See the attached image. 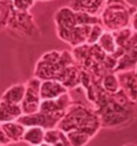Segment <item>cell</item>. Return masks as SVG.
I'll return each mask as SVG.
<instances>
[{
    "label": "cell",
    "mask_w": 137,
    "mask_h": 146,
    "mask_svg": "<svg viewBox=\"0 0 137 146\" xmlns=\"http://www.w3.org/2000/svg\"><path fill=\"white\" fill-rule=\"evenodd\" d=\"M42 2H49V1H54V0H40Z\"/></svg>",
    "instance_id": "obj_27"
},
{
    "label": "cell",
    "mask_w": 137,
    "mask_h": 146,
    "mask_svg": "<svg viewBox=\"0 0 137 146\" xmlns=\"http://www.w3.org/2000/svg\"><path fill=\"white\" fill-rule=\"evenodd\" d=\"M68 88L64 84L56 80H44L41 84L42 100L57 99L64 94H68Z\"/></svg>",
    "instance_id": "obj_11"
},
{
    "label": "cell",
    "mask_w": 137,
    "mask_h": 146,
    "mask_svg": "<svg viewBox=\"0 0 137 146\" xmlns=\"http://www.w3.org/2000/svg\"><path fill=\"white\" fill-rule=\"evenodd\" d=\"M26 94V83H16L12 86L7 88L1 96V100L14 103V104H22Z\"/></svg>",
    "instance_id": "obj_15"
},
{
    "label": "cell",
    "mask_w": 137,
    "mask_h": 146,
    "mask_svg": "<svg viewBox=\"0 0 137 146\" xmlns=\"http://www.w3.org/2000/svg\"><path fill=\"white\" fill-rule=\"evenodd\" d=\"M105 29L102 26V24H96L93 25L90 30V33H89V36H88L87 40V44L89 45H94V44H97V42L100 41L101 36L104 33Z\"/></svg>",
    "instance_id": "obj_21"
},
{
    "label": "cell",
    "mask_w": 137,
    "mask_h": 146,
    "mask_svg": "<svg viewBox=\"0 0 137 146\" xmlns=\"http://www.w3.org/2000/svg\"><path fill=\"white\" fill-rule=\"evenodd\" d=\"M121 89L130 98V100L137 103V75L135 70L118 72Z\"/></svg>",
    "instance_id": "obj_10"
},
{
    "label": "cell",
    "mask_w": 137,
    "mask_h": 146,
    "mask_svg": "<svg viewBox=\"0 0 137 146\" xmlns=\"http://www.w3.org/2000/svg\"><path fill=\"white\" fill-rule=\"evenodd\" d=\"M54 22L56 25V30H60L70 29L79 25H96L101 23V19L100 16L84 12H76L70 5H64L56 11Z\"/></svg>",
    "instance_id": "obj_6"
},
{
    "label": "cell",
    "mask_w": 137,
    "mask_h": 146,
    "mask_svg": "<svg viewBox=\"0 0 137 146\" xmlns=\"http://www.w3.org/2000/svg\"><path fill=\"white\" fill-rule=\"evenodd\" d=\"M101 85L102 88L108 94H117L118 91L121 90L118 74L116 72H109L105 74L101 81Z\"/></svg>",
    "instance_id": "obj_19"
},
{
    "label": "cell",
    "mask_w": 137,
    "mask_h": 146,
    "mask_svg": "<svg viewBox=\"0 0 137 146\" xmlns=\"http://www.w3.org/2000/svg\"><path fill=\"white\" fill-rule=\"evenodd\" d=\"M39 146H53V145L49 144V143H47V142H43L41 145H39Z\"/></svg>",
    "instance_id": "obj_25"
},
{
    "label": "cell",
    "mask_w": 137,
    "mask_h": 146,
    "mask_svg": "<svg viewBox=\"0 0 137 146\" xmlns=\"http://www.w3.org/2000/svg\"><path fill=\"white\" fill-rule=\"evenodd\" d=\"M136 9L126 0H106L105 8L100 14L101 24L105 30L111 32L128 28Z\"/></svg>",
    "instance_id": "obj_4"
},
{
    "label": "cell",
    "mask_w": 137,
    "mask_h": 146,
    "mask_svg": "<svg viewBox=\"0 0 137 146\" xmlns=\"http://www.w3.org/2000/svg\"><path fill=\"white\" fill-rule=\"evenodd\" d=\"M93 25H79L76 27L70 28V29H60L56 30L57 36L61 41L67 43L72 47L87 44V40L90 30Z\"/></svg>",
    "instance_id": "obj_8"
},
{
    "label": "cell",
    "mask_w": 137,
    "mask_h": 146,
    "mask_svg": "<svg viewBox=\"0 0 137 146\" xmlns=\"http://www.w3.org/2000/svg\"><path fill=\"white\" fill-rule=\"evenodd\" d=\"M41 84L42 80L34 75L26 82V94L20 104L24 115L34 114L40 111V106L42 103Z\"/></svg>",
    "instance_id": "obj_7"
},
{
    "label": "cell",
    "mask_w": 137,
    "mask_h": 146,
    "mask_svg": "<svg viewBox=\"0 0 137 146\" xmlns=\"http://www.w3.org/2000/svg\"><path fill=\"white\" fill-rule=\"evenodd\" d=\"M97 45L105 52L106 54L113 55L114 56L118 50V44L116 41L114 32L105 30L104 33L101 36L100 41L97 42Z\"/></svg>",
    "instance_id": "obj_18"
},
{
    "label": "cell",
    "mask_w": 137,
    "mask_h": 146,
    "mask_svg": "<svg viewBox=\"0 0 137 146\" xmlns=\"http://www.w3.org/2000/svg\"><path fill=\"white\" fill-rule=\"evenodd\" d=\"M0 131H2L9 137L12 144H18L20 142H23L26 126H24L18 120L9 121V123H0Z\"/></svg>",
    "instance_id": "obj_13"
},
{
    "label": "cell",
    "mask_w": 137,
    "mask_h": 146,
    "mask_svg": "<svg viewBox=\"0 0 137 146\" xmlns=\"http://www.w3.org/2000/svg\"><path fill=\"white\" fill-rule=\"evenodd\" d=\"M63 117V114H47V113H43L41 111H39L34 114L23 115L18 119V121L26 127L39 126L47 130V129L58 127Z\"/></svg>",
    "instance_id": "obj_9"
},
{
    "label": "cell",
    "mask_w": 137,
    "mask_h": 146,
    "mask_svg": "<svg viewBox=\"0 0 137 146\" xmlns=\"http://www.w3.org/2000/svg\"><path fill=\"white\" fill-rule=\"evenodd\" d=\"M93 108L105 129L130 127L137 118V103L130 100L122 89L117 94H108L101 85Z\"/></svg>",
    "instance_id": "obj_1"
},
{
    "label": "cell",
    "mask_w": 137,
    "mask_h": 146,
    "mask_svg": "<svg viewBox=\"0 0 137 146\" xmlns=\"http://www.w3.org/2000/svg\"><path fill=\"white\" fill-rule=\"evenodd\" d=\"M130 27L132 28L135 32H137V9L131 16V22H130Z\"/></svg>",
    "instance_id": "obj_23"
},
{
    "label": "cell",
    "mask_w": 137,
    "mask_h": 146,
    "mask_svg": "<svg viewBox=\"0 0 137 146\" xmlns=\"http://www.w3.org/2000/svg\"><path fill=\"white\" fill-rule=\"evenodd\" d=\"M3 30L8 33L25 39H38L41 36V31L36 24L34 17L29 11H18L13 9L8 24Z\"/></svg>",
    "instance_id": "obj_5"
},
{
    "label": "cell",
    "mask_w": 137,
    "mask_h": 146,
    "mask_svg": "<svg viewBox=\"0 0 137 146\" xmlns=\"http://www.w3.org/2000/svg\"><path fill=\"white\" fill-rule=\"evenodd\" d=\"M24 115L20 104L9 103L5 101H0V123L16 121Z\"/></svg>",
    "instance_id": "obj_14"
},
{
    "label": "cell",
    "mask_w": 137,
    "mask_h": 146,
    "mask_svg": "<svg viewBox=\"0 0 137 146\" xmlns=\"http://www.w3.org/2000/svg\"><path fill=\"white\" fill-rule=\"evenodd\" d=\"M106 5V0H71L70 7L76 12L100 16Z\"/></svg>",
    "instance_id": "obj_12"
},
{
    "label": "cell",
    "mask_w": 137,
    "mask_h": 146,
    "mask_svg": "<svg viewBox=\"0 0 137 146\" xmlns=\"http://www.w3.org/2000/svg\"><path fill=\"white\" fill-rule=\"evenodd\" d=\"M58 128L65 133L72 131L87 133L93 139L103 127L100 116L90 103L73 102Z\"/></svg>",
    "instance_id": "obj_3"
},
{
    "label": "cell",
    "mask_w": 137,
    "mask_h": 146,
    "mask_svg": "<svg viewBox=\"0 0 137 146\" xmlns=\"http://www.w3.org/2000/svg\"><path fill=\"white\" fill-rule=\"evenodd\" d=\"M123 146H137L135 143H126V144H124Z\"/></svg>",
    "instance_id": "obj_26"
},
{
    "label": "cell",
    "mask_w": 137,
    "mask_h": 146,
    "mask_svg": "<svg viewBox=\"0 0 137 146\" xmlns=\"http://www.w3.org/2000/svg\"><path fill=\"white\" fill-rule=\"evenodd\" d=\"M64 134H65V132H63L58 127L53 128V129H47L45 132V141L44 142H47L54 146L56 143H58L64 137Z\"/></svg>",
    "instance_id": "obj_22"
},
{
    "label": "cell",
    "mask_w": 137,
    "mask_h": 146,
    "mask_svg": "<svg viewBox=\"0 0 137 146\" xmlns=\"http://www.w3.org/2000/svg\"><path fill=\"white\" fill-rule=\"evenodd\" d=\"M68 141L71 142V144L73 146H86L89 142L92 140L90 135H88L87 133L78 132V131H72V132L67 133Z\"/></svg>",
    "instance_id": "obj_20"
},
{
    "label": "cell",
    "mask_w": 137,
    "mask_h": 146,
    "mask_svg": "<svg viewBox=\"0 0 137 146\" xmlns=\"http://www.w3.org/2000/svg\"><path fill=\"white\" fill-rule=\"evenodd\" d=\"M137 67V46L126 50L118 59L115 72H122L128 70H135Z\"/></svg>",
    "instance_id": "obj_16"
},
{
    "label": "cell",
    "mask_w": 137,
    "mask_h": 146,
    "mask_svg": "<svg viewBox=\"0 0 137 146\" xmlns=\"http://www.w3.org/2000/svg\"><path fill=\"white\" fill-rule=\"evenodd\" d=\"M46 129L39 126L26 127V131L24 134L23 142L29 146H39L45 141Z\"/></svg>",
    "instance_id": "obj_17"
},
{
    "label": "cell",
    "mask_w": 137,
    "mask_h": 146,
    "mask_svg": "<svg viewBox=\"0 0 137 146\" xmlns=\"http://www.w3.org/2000/svg\"><path fill=\"white\" fill-rule=\"evenodd\" d=\"M80 73L72 52L49 50L40 57L34 67L33 75L40 80L59 81L72 90L80 86Z\"/></svg>",
    "instance_id": "obj_2"
},
{
    "label": "cell",
    "mask_w": 137,
    "mask_h": 146,
    "mask_svg": "<svg viewBox=\"0 0 137 146\" xmlns=\"http://www.w3.org/2000/svg\"><path fill=\"white\" fill-rule=\"evenodd\" d=\"M12 143L10 141V139L2 131H0V146H8L11 145Z\"/></svg>",
    "instance_id": "obj_24"
}]
</instances>
